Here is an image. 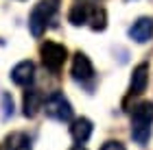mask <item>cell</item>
Here are the masks:
<instances>
[{
	"label": "cell",
	"instance_id": "obj_1",
	"mask_svg": "<svg viewBox=\"0 0 153 150\" xmlns=\"http://www.w3.org/2000/svg\"><path fill=\"white\" fill-rule=\"evenodd\" d=\"M151 124H153V102L144 100L138 102L131 111V137L138 141L140 146H144L151 137Z\"/></svg>",
	"mask_w": 153,
	"mask_h": 150
},
{
	"label": "cell",
	"instance_id": "obj_2",
	"mask_svg": "<svg viewBox=\"0 0 153 150\" xmlns=\"http://www.w3.org/2000/svg\"><path fill=\"white\" fill-rule=\"evenodd\" d=\"M57 9V0H39V2L33 7L31 15H29V29L33 37H42L46 31L48 22H51L53 13Z\"/></svg>",
	"mask_w": 153,
	"mask_h": 150
},
{
	"label": "cell",
	"instance_id": "obj_3",
	"mask_svg": "<svg viewBox=\"0 0 153 150\" xmlns=\"http://www.w3.org/2000/svg\"><path fill=\"white\" fill-rule=\"evenodd\" d=\"M42 109L51 120L57 122H70L72 120V105L61 91H53L44 102H42Z\"/></svg>",
	"mask_w": 153,
	"mask_h": 150
},
{
	"label": "cell",
	"instance_id": "obj_4",
	"mask_svg": "<svg viewBox=\"0 0 153 150\" xmlns=\"http://www.w3.org/2000/svg\"><path fill=\"white\" fill-rule=\"evenodd\" d=\"M39 57H42V63L51 72H59L61 65L68 59V48L57 44V42H44L39 46Z\"/></svg>",
	"mask_w": 153,
	"mask_h": 150
},
{
	"label": "cell",
	"instance_id": "obj_5",
	"mask_svg": "<svg viewBox=\"0 0 153 150\" xmlns=\"http://www.w3.org/2000/svg\"><path fill=\"white\" fill-rule=\"evenodd\" d=\"M72 76L76 80H90L94 76V65L92 61H90V57L85 52H74L72 54Z\"/></svg>",
	"mask_w": 153,
	"mask_h": 150
},
{
	"label": "cell",
	"instance_id": "obj_6",
	"mask_svg": "<svg viewBox=\"0 0 153 150\" xmlns=\"http://www.w3.org/2000/svg\"><path fill=\"white\" fill-rule=\"evenodd\" d=\"M129 37L134 39V42H138V44L149 42L153 37V18H147V15L138 18L136 22L129 26Z\"/></svg>",
	"mask_w": 153,
	"mask_h": 150
},
{
	"label": "cell",
	"instance_id": "obj_7",
	"mask_svg": "<svg viewBox=\"0 0 153 150\" xmlns=\"http://www.w3.org/2000/svg\"><path fill=\"white\" fill-rule=\"evenodd\" d=\"M35 78V63L33 61H20V63L11 70V80L16 85H31Z\"/></svg>",
	"mask_w": 153,
	"mask_h": 150
},
{
	"label": "cell",
	"instance_id": "obj_8",
	"mask_svg": "<svg viewBox=\"0 0 153 150\" xmlns=\"http://www.w3.org/2000/svg\"><path fill=\"white\" fill-rule=\"evenodd\" d=\"M92 131H94V126L88 118H76L70 124V135H72V139L76 144H85V141L92 137Z\"/></svg>",
	"mask_w": 153,
	"mask_h": 150
},
{
	"label": "cell",
	"instance_id": "obj_9",
	"mask_svg": "<svg viewBox=\"0 0 153 150\" xmlns=\"http://www.w3.org/2000/svg\"><path fill=\"white\" fill-rule=\"evenodd\" d=\"M42 102H44V98H42V94H39L37 89L24 91L22 109H24V115H26V118H35V115L39 113V109H42Z\"/></svg>",
	"mask_w": 153,
	"mask_h": 150
},
{
	"label": "cell",
	"instance_id": "obj_10",
	"mask_svg": "<svg viewBox=\"0 0 153 150\" xmlns=\"http://www.w3.org/2000/svg\"><path fill=\"white\" fill-rule=\"evenodd\" d=\"M147 83H149V65L147 63H140L131 74V83H129V91L131 94H142L147 89Z\"/></svg>",
	"mask_w": 153,
	"mask_h": 150
},
{
	"label": "cell",
	"instance_id": "obj_11",
	"mask_svg": "<svg viewBox=\"0 0 153 150\" xmlns=\"http://www.w3.org/2000/svg\"><path fill=\"white\" fill-rule=\"evenodd\" d=\"M4 150H33L31 146V137L22 131H16L11 135H7L4 139Z\"/></svg>",
	"mask_w": 153,
	"mask_h": 150
},
{
	"label": "cell",
	"instance_id": "obj_12",
	"mask_svg": "<svg viewBox=\"0 0 153 150\" xmlns=\"http://www.w3.org/2000/svg\"><path fill=\"white\" fill-rule=\"evenodd\" d=\"M90 11H92L90 4H74L70 9V13H68V20H70V24H74V26H83V24H88Z\"/></svg>",
	"mask_w": 153,
	"mask_h": 150
},
{
	"label": "cell",
	"instance_id": "obj_13",
	"mask_svg": "<svg viewBox=\"0 0 153 150\" xmlns=\"http://www.w3.org/2000/svg\"><path fill=\"white\" fill-rule=\"evenodd\" d=\"M88 24L92 26V31H105V26H107V13H105V9L92 7L90 18H88Z\"/></svg>",
	"mask_w": 153,
	"mask_h": 150
},
{
	"label": "cell",
	"instance_id": "obj_14",
	"mask_svg": "<svg viewBox=\"0 0 153 150\" xmlns=\"http://www.w3.org/2000/svg\"><path fill=\"white\" fill-rule=\"evenodd\" d=\"M101 150H127V148H125L120 141H105Z\"/></svg>",
	"mask_w": 153,
	"mask_h": 150
},
{
	"label": "cell",
	"instance_id": "obj_15",
	"mask_svg": "<svg viewBox=\"0 0 153 150\" xmlns=\"http://www.w3.org/2000/svg\"><path fill=\"white\" fill-rule=\"evenodd\" d=\"M70 150H88V148H83V146H81V144H79V146H72V148H70Z\"/></svg>",
	"mask_w": 153,
	"mask_h": 150
}]
</instances>
